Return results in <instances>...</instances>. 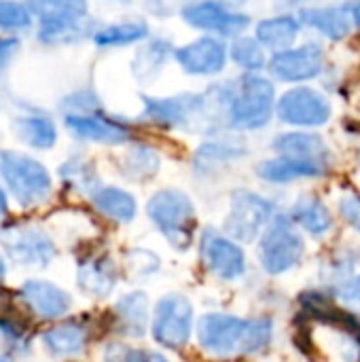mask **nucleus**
<instances>
[{
  "label": "nucleus",
  "instance_id": "nucleus-13",
  "mask_svg": "<svg viewBox=\"0 0 360 362\" xmlns=\"http://www.w3.org/2000/svg\"><path fill=\"white\" fill-rule=\"evenodd\" d=\"M174 62L187 76L193 78H214L221 76L229 62V42L216 36L199 34L197 38L178 45L174 51Z\"/></svg>",
  "mask_w": 360,
  "mask_h": 362
},
{
  "label": "nucleus",
  "instance_id": "nucleus-19",
  "mask_svg": "<svg viewBox=\"0 0 360 362\" xmlns=\"http://www.w3.org/2000/svg\"><path fill=\"white\" fill-rule=\"evenodd\" d=\"M272 151L276 155H289V157H299L308 161H316L323 165L333 168L335 157L327 140L316 134L314 129H289L280 132L278 136L272 138Z\"/></svg>",
  "mask_w": 360,
  "mask_h": 362
},
{
  "label": "nucleus",
  "instance_id": "nucleus-29",
  "mask_svg": "<svg viewBox=\"0 0 360 362\" xmlns=\"http://www.w3.org/2000/svg\"><path fill=\"white\" fill-rule=\"evenodd\" d=\"M91 204L100 214L123 225L132 223L138 214L136 197L129 191L121 187H112V185H102L100 189H95V193L91 195Z\"/></svg>",
  "mask_w": 360,
  "mask_h": 362
},
{
  "label": "nucleus",
  "instance_id": "nucleus-41",
  "mask_svg": "<svg viewBox=\"0 0 360 362\" xmlns=\"http://www.w3.org/2000/svg\"><path fill=\"white\" fill-rule=\"evenodd\" d=\"M144 11L153 17H170L172 13V4L168 0H142Z\"/></svg>",
  "mask_w": 360,
  "mask_h": 362
},
{
  "label": "nucleus",
  "instance_id": "nucleus-25",
  "mask_svg": "<svg viewBox=\"0 0 360 362\" xmlns=\"http://www.w3.org/2000/svg\"><path fill=\"white\" fill-rule=\"evenodd\" d=\"M291 218L295 221V225L316 238V240H323L327 238L333 229H335V221H333V214L331 210L327 208V204L314 195V193H303L295 199V204L291 206Z\"/></svg>",
  "mask_w": 360,
  "mask_h": 362
},
{
  "label": "nucleus",
  "instance_id": "nucleus-45",
  "mask_svg": "<svg viewBox=\"0 0 360 362\" xmlns=\"http://www.w3.org/2000/svg\"><path fill=\"white\" fill-rule=\"evenodd\" d=\"M6 210H8V202H6V193H4V189L0 187V214H6Z\"/></svg>",
  "mask_w": 360,
  "mask_h": 362
},
{
  "label": "nucleus",
  "instance_id": "nucleus-16",
  "mask_svg": "<svg viewBox=\"0 0 360 362\" xmlns=\"http://www.w3.org/2000/svg\"><path fill=\"white\" fill-rule=\"evenodd\" d=\"M0 242L6 248L8 257L21 265L45 267L57 255L55 244L40 229L34 227L8 225L0 231Z\"/></svg>",
  "mask_w": 360,
  "mask_h": 362
},
{
  "label": "nucleus",
  "instance_id": "nucleus-21",
  "mask_svg": "<svg viewBox=\"0 0 360 362\" xmlns=\"http://www.w3.org/2000/svg\"><path fill=\"white\" fill-rule=\"evenodd\" d=\"M248 155V148L231 138H210L204 140L191 159V168L195 172V176L199 178H208L221 170H225L227 165L244 159Z\"/></svg>",
  "mask_w": 360,
  "mask_h": 362
},
{
  "label": "nucleus",
  "instance_id": "nucleus-15",
  "mask_svg": "<svg viewBox=\"0 0 360 362\" xmlns=\"http://www.w3.org/2000/svg\"><path fill=\"white\" fill-rule=\"evenodd\" d=\"M199 259L208 274L223 282H236L244 278L248 263L240 242L216 229H204L199 235Z\"/></svg>",
  "mask_w": 360,
  "mask_h": 362
},
{
  "label": "nucleus",
  "instance_id": "nucleus-11",
  "mask_svg": "<svg viewBox=\"0 0 360 362\" xmlns=\"http://www.w3.org/2000/svg\"><path fill=\"white\" fill-rule=\"evenodd\" d=\"M327 68V55L318 40H306L286 51L272 53L267 64V74L276 83L293 85H310L320 78Z\"/></svg>",
  "mask_w": 360,
  "mask_h": 362
},
{
  "label": "nucleus",
  "instance_id": "nucleus-35",
  "mask_svg": "<svg viewBox=\"0 0 360 362\" xmlns=\"http://www.w3.org/2000/svg\"><path fill=\"white\" fill-rule=\"evenodd\" d=\"M36 17L25 0H0V34L21 36L34 32Z\"/></svg>",
  "mask_w": 360,
  "mask_h": 362
},
{
  "label": "nucleus",
  "instance_id": "nucleus-42",
  "mask_svg": "<svg viewBox=\"0 0 360 362\" xmlns=\"http://www.w3.org/2000/svg\"><path fill=\"white\" fill-rule=\"evenodd\" d=\"M346 6H348V11H350V17H352L354 30H360V0L346 2Z\"/></svg>",
  "mask_w": 360,
  "mask_h": 362
},
{
  "label": "nucleus",
  "instance_id": "nucleus-34",
  "mask_svg": "<svg viewBox=\"0 0 360 362\" xmlns=\"http://www.w3.org/2000/svg\"><path fill=\"white\" fill-rule=\"evenodd\" d=\"M59 178L74 191L79 193H87L89 197L95 193V189H100V178H98V170L95 165L85 159V157H70L68 161H64L59 165Z\"/></svg>",
  "mask_w": 360,
  "mask_h": 362
},
{
  "label": "nucleus",
  "instance_id": "nucleus-40",
  "mask_svg": "<svg viewBox=\"0 0 360 362\" xmlns=\"http://www.w3.org/2000/svg\"><path fill=\"white\" fill-rule=\"evenodd\" d=\"M19 53H21V36L0 34V83L6 78Z\"/></svg>",
  "mask_w": 360,
  "mask_h": 362
},
{
  "label": "nucleus",
  "instance_id": "nucleus-2",
  "mask_svg": "<svg viewBox=\"0 0 360 362\" xmlns=\"http://www.w3.org/2000/svg\"><path fill=\"white\" fill-rule=\"evenodd\" d=\"M278 87L267 72L240 74L227 102L223 125L236 134L265 129L276 117Z\"/></svg>",
  "mask_w": 360,
  "mask_h": 362
},
{
  "label": "nucleus",
  "instance_id": "nucleus-7",
  "mask_svg": "<svg viewBox=\"0 0 360 362\" xmlns=\"http://www.w3.org/2000/svg\"><path fill=\"white\" fill-rule=\"evenodd\" d=\"M278 214L276 202L252 191V189H236L229 197V212L223 223V233L240 244H252L272 218Z\"/></svg>",
  "mask_w": 360,
  "mask_h": 362
},
{
  "label": "nucleus",
  "instance_id": "nucleus-24",
  "mask_svg": "<svg viewBox=\"0 0 360 362\" xmlns=\"http://www.w3.org/2000/svg\"><path fill=\"white\" fill-rule=\"evenodd\" d=\"M303 23L297 13H280L263 17L252 25L255 38L267 49V53H280L297 45Z\"/></svg>",
  "mask_w": 360,
  "mask_h": 362
},
{
  "label": "nucleus",
  "instance_id": "nucleus-1",
  "mask_svg": "<svg viewBox=\"0 0 360 362\" xmlns=\"http://www.w3.org/2000/svg\"><path fill=\"white\" fill-rule=\"evenodd\" d=\"M199 348L214 358L252 356L269 348L274 320L269 316L240 318L225 312L204 314L195 325Z\"/></svg>",
  "mask_w": 360,
  "mask_h": 362
},
{
  "label": "nucleus",
  "instance_id": "nucleus-26",
  "mask_svg": "<svg viewBox=\"0 0 360 362\" xmlns=\"http://www.w3.org/2000/svg\"><path fill=\"white\" fill-rule=\"evenodd\" d=\"M21 297L32 312H36L40 318L47 320L62 318L72 305V299L66 291L42 280H28L21 286Z\"/></svg>",
  "mask_w": 360,
  "mask_h": 362
},
{
  "label": "nucleus",
  "instance_id": "nucleus-48",
  "mask_svg": "<svg viewBox=\"0 0 360 362\" xmlns=\"http://www.w3.org/2000/svg\"><path fill=\"white\" fill-rule=\"evenodd\" d=\"M356 168H359V172H360V144L356 146Z\"/></svg>",
  "mask_w": 360,
  "mask_h": 362
},
{
  "label": "nucleus",
  "instance_id": "nucleus-22",
  "mask_svg": "<svg viewBox=\"0 0 360 362\" xmlns=\"http://www.w3.org/2000/svg\"><path fill=\"white\" fill-rule=\"evenodd\" d=\"M303 28L316 32L327 40H344L352 34L354 23L346 4H327V6H303L299 13Z\"/></svg>",
  "mask_w": 360,
  "mask_h": 362
},
{
  "label": "nucleus",
  "instance_id": "nucleus-33",
  "mask_svg": "<svg viewBox=\"0 0 360 362\" xmlns=\"http://www.w3.org/2000/svg\"><path fill=\"white\" fill-rule=\"evenodd\" d=\"M45 346L57 356L79 354L87 344V329L79 322H64L42 335Z\"/></svg>",
  "mask_w": 360,
  "mask_h": 362
},
{
  "label": "nucleus",
  "instance_id": "nucleus-20",
  "mask_svg": "<svg viewBox=\"0 0 360 362\" xmlns=\"http://www.w3.org/2000/svg\"><path fill=\"white\" fill-rule=\"evenodd\" d=\"M151 36L153 32L144 17H127L110 23H100L89 40L100 51H117V49L138 47Z\"/></svg>",
  "mask_w": 360,
  "mask_h": 362
},
{
  "label": "nucleus",
  "instance_id": "nucleus-27",
  "mask_svg": "<svg viewBox=\"0 0 360 362\" xmlns=\"http://www.w3.org/2000/svg\"><path fill=\"white\" fill-rule=\"evenodd\" d=\"M115 322L121 335L140 339L151 329V310H149V297L142 291H134L123 295L115 303Z\"/></svg>",
  "mask_w": 360,
  "mask_h": 362
},
{
  "label": "nucleus",
  "instance_id": "nucleus-18",
  "mask_svg": "<svg viewBox=\"0 0 360 362\" xmlns=\"http://www.w3.org/2000/svg\"><path fill=\"white\" fill-rule=\"evenodd\" d=\"M174 42L166 36H151L134 49L129 72L138 85H153L174 59Z\"/></svg>",
  "mask_w": 360,
  "mask_h": 362
},
{
  "label": "nucleus",
  "instance_id": "nucleus-39",
  "mask_svg": "<svg viewBox=\"0 0 360 362\" xmlns=\"http://www.w3.org/2000/svg\"><path fill=\"white\" fill-rule=\"evenodd\" d=\"M337 210L339 216L344 218V223L360 235V193L359 191H348L339 197L337 202Z\"/></svg>",
  "mask_w": 360,
  "mask_h": 362
},
{
  "label": "nucleus",
  "instance_id": "nucleus-46",
  "mask_svg": "<svg viewBox=\"0 0 360 362\" xmlns=\"http://www.w3.org/2000/svg\"><path fill=\"white\" fill-rule=\"evenodd\" d=\"M100 2H112V4H132L134 0H100Z\"/></svg>",
  "mask_w": 360,
  "mask_h": 362
},
{
  "label": "nucleus",
  "instance_id": "nucleus-38",
  "mask_svg": "<svg viewBox=\"0 0 360 362\" xmlns=\"http://www.w3.org/2000/svg\"><path fill=\"white\" fill-rule=\"evenodd\" d=\"M333 297L342 303V308L354 316H360V272L348 278L333 291Z\"/></svg>",
  "mask_w": 360,
  "mask_h": 362
},
{
  "label": "nucleus",
  "instance_id": "nucleus-36",
  "mask_svg": "<svg viewBox=\"0 0 360 362\" xmlns=\"http://www.w3.org/2000/svg\"><path fill=\"white\" fill-rule=\"evenodd\" d=\"M100 108H104V104L91 87L74 89L59 100V112L62 115H83V112H93Z\"/></svg>",
  "mask_w": 360,
  "mask_h": 362
},
{
  "label": "nucleus",
  "instance_id": "nucleus-6",
  "mask_svg": "<svg viewBox=\"0 0 360 362\" xmlns=\"http://www.w3.org/2000/svg\"><path fill=\"white\" fill-rule=\"evenodd\" d=\"M178 15L187 28L227 42L252 28V17L227 0H189L180 6Z\"/></svg>",
  "mask_w": 360,
  "mask_h": 362
},
{
  "label": "nucleus",
  "instance_id": "nucleus-32",
  "mask_svg": "<svg viewBox=\"0 0 360 362\" xmlns=\"http://www.w3.org/2000/svg\"><path fill=\"white\" fill-rule=\"evenodd\" d=\"M229 62L242 74H259V72H267L269 53L255 38V34H242L229 40Z\"/></svg>",
  "mask_w": 360,
  "mask_h": 362
},
{
  "label": "nucleus",
  "instance_id": "nucleus-8",
  "mask_svg": "<svg viewBox=\"0 0 360 362\" xmlns=\"http://www.w3.org/2000/svg\"><path fill=\"white\" fill-rule=\"evenodd\" d=\"M276 119L293 129H318L333 119V102L312 85H293L278 95Z\"/></svg>",
  "mask_w": 360,
  "mask_h": 362
},
{
  "label": "nucleus",
  "instance_id": "nucleus-9",
  "mask_svg": "<svg viewBox=\"0 0 360 362\" xmlns=\"http://www.w3.org/2000/svg\"><path fill=\"white\" fill-rule=\"evenodd\" d=\"M195 331L193 303L182 293L163 295L153 310L151 337L157 346L166 350H182L189 346Z\"/></svg>",
  "mask_w": 360,
  "mask_h": 362
},
{
  "label": "nucleus",
  "instance_id": "nucleus-49",
  "mask_svg": "<svg viewBox=\"0 0 360 362\" xmlns=\"http://www.w3.org/2000/svg\"><path fill=\"white\" fill-rule=\"evenodd\" d=\"M227 2H231V4H236V6H240V4H244L246 0H227Z\"/></svg>",
  "mask_w": 360,
  "mask_h": 362
},
{
  "label": "nucleus",
  "instance_id": "nucleus-50",
  "mask_svg": "<svg viewBox=\"0 0 360 362\" xmlns=\"http://www.w3.org/2000/svg\"><path fill=\"white\" fill-rule=\"evenodd\" d=\"M0 362H6V361H2V358H0Z\"/></svg>",
  "mask_w": 360,
  "mask_h": 362
},
{
  "label": "nucleus",
  "instance_id": "nucleus-5",
  "mask_svg": "<svg viewBox=\"0 0 360 362\" xmlns=\"http://www.w3.org/2000/svg\"><path fill=\"white\" fill-rule=\"evenodd\" d=\"M0 176L11 195L25 208L38 206L49 199L53 189L47 165L36 157L15 148L0 151Z\"/></svg>",
  "mask_w": 360,
  "mask_h": 362
},
{
  "label": "nucleus",
  "instance_id": "nucleus-28",
  "mask_svg": "<svg viewBox=\"0 0 360 362\" xmlns=\"http://www.w3.org/2000/svg\"><path fill=\"white\" fill-rule=\"evenodd\" d=\"M161 170V153L157 146L142 142V140H132L125 148V153L119 157V172L123 178L132 182H146L155 178Z\"/></svg>",
  "mask_w": 360,
  "mask_h": 362
},
{
  "label": "nucleus",
  "instance_id": "nucleus-30",
  "mask_svg": "<svg viewBox=\"0 0 360 362\" xmlns=\"http://www.w3.org/2000/svg\"><path fill=\"white\" fill-rule=\"evenodd\" d=\"M76 282L83 293L91 297H108L117 286V269L108 257H93L83 261L76 274Z\"/></svg>",
  "mask_w": 360,
  "mask_h": 362
},
{
  "label": "nucleus",
  "instance_id": "nucleus-10",
  "mask_svg": "<svg viewBox=\"0 0 360 362\" xmlns=\"http://www.w3.org/2000/svg\"><path fill=\"white\" fill-rule=\"evenodd\" d=\"M140 119L159 129H189L195 123H206V100L202 93L176 95H142Z\"/></svg>",
  "mask_w": 360,
  "mask_h": 362
},
{
  "label": "nucleus",
  "instance_id": "nucleus-4",
  "mask_svg": "<svg viewBox=\"0 0 360 362\" xmlns=\"http://www.w3.org/2000/svg\"><path fill=\"white\" fill-rule=\"evenodd\" d=\"M259 263L265 274L282 276L295 269L306 255V240L291 214L278 212L259 238Z\"/></svg>",
  "mask_w": 360,
  "mask_h": 362
},
{
  "label": "nucleus",
  "instance_id": "nucleus-37",
  "mask_svg": "<svg viewBox=\"0 0 360 362\" xmlns=\"http://www.w3.org/2000/svg\"><path fill=\"white\" fill-rule=\"evenodd\" d=\"M159 267H161L159 257L146 248H132L125 255V269L132 276V280H146L149 276L157 274Z\"/></svg>",
  "mask_w": 360,
  "mask_h": 362
},
{
  "label": "nucleus",
  "instance_id": "nucleus-43",
  "mask_svg": "<svg viewBox=\"0 0 360 362\" xmlns=\"http://www.w3.org/2000/svg\"><path fill=\"white\" fill-rule=\"evenodd\" d=\"M142 362H170L163 354L159 352H151V350H144V356H142Z\"/></svg>",
  "mask_w": 360,
  "mask_h": 362
},
{
  "label": "nucleus",
  "instance_id": "nucleus-23",
  "mask_svg": "<svg viewBox=\"0 0 360 362\" xmlns=\"http://www.w3.org/2000/svg\"><path fill=\"white\" fill-rule=\"evenodd\" d=\"M13 136L34 151H51L57 144L59 129L51 115L42 110H25L11 119Z\"/></svg>",
  "mask_w": 360,
  "mask_h": 362
},
{
  "label": "nucleus",
  "instance_id": "nucleus-47",
  "mask_svg": "<svg viewBox=\"0 0 360 362\" xmlns=\"http://www.w3.org/2000/svg\"><path fill=\"white\" fill-rule=\"evenodd\" d=\"M4 274H6V265H4V261L0 259V278H4Z\"/></svg>",
  "mask_w": 360,
  "mask_h": 362
},
{
  "label": "nucleus",
  "instance_id": "nucleus-31",
  "mask_svg": "<svg viewBox=\"0 0 360 362\" xmlns=\"http://www.w3.org/2000/svg\"><path fill=\"white\" fill-rule=\"evenodd\" d=\"M25 4L34 13L36 23H72L91 19L89 0H25Z\"/></svg>",
  "mask_w": 360,
  "mask_h": 362
},
{
  "label": "nucleus",
  "instance_id": "nucleus-3",
  "mask_svg": "<svg viewBox=\"0 0 360 362\" xmlns=\"http://www.w3.org/2000/svg\"><path fill=\"white\" fill-rule=\"evenodd\" d=\"M146 216L174 250L185 252L191 248L197 231V212L189 193L174 187L155 191L146 202Z\"/></svg>",
  "mask_w": 360,
  "mask_h": 362
},
{
  "label": "nucleus",
  "instance_id": "nucleus-14",
  "mask_svg": "<svg viewBox=\"0 0 360 362\" xmlns=\"http://www.w3.org/2000/svg\"><path fill=\"white\" fill-rule=\"evenodd\" d=\"M310 346L325 362H360V327L344 318H320L310 327Z\"/></svg>",
  "mask_w": 360,
  "mask_h": 362
},
{
  "label": "nucleus",
  "instance_id": "nucleus-12",
  "mask_svg": "<svg viewBox=\"0 0 360 362\" xmlns=\"http://www.w3.org/2000/svg\"><path fill=\"white\" fill-rule=\"evenodd\" d=\"M62 123L64 129L81 142L125 146L134 138V123L121 115H110L106 108L83 115H62Z\"/></svg>",
  "mask_w": 360,
  "mask_h": 362
},
{
  "label": "nucleus",
  "instance_id": "nucleus-17",
  "mask_svg": "<svg viewBox=\"0 0 360 362\" xmlns=\"http://www.w3.org/2000/svg\"><path fill=\"white\" fill-rule=\"evenodd\" d=\"M333 168L316 163V161H308V159H299V157H289V155H276L269 159H263L255 165V174L259 180L267 182V185H291L297 180H316V178H325Z\"/></svg>",
  "mask_w": 360,
  "mask_h": 362
},
{
  "label": "nucleus",
  "instance_id": "nucleus-44",
  "mask_svg": "<svg viewBox=\"0 0 360 362\" xmlns=\"http://www.w3.org/2000/svg\"><path fill=\"white\" fill-rule=\"evenodd\" d=\"M8 305H11V295H8V291H4L0 286V312H6Z\"/></svg>",
  "mask_w": 360,
  "mask_h": 362
}]
</instances>
